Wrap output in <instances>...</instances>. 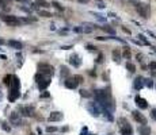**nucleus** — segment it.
<instances>
[{
	"mask_svg": "<svg viewBox=\"0 0 156 135\" xmlns=\"http://www.w3.org/2000/svg\"><path fill=\"white\" fill-rule=\"evenodd\" d=\"M60 70H61V77H68V76H69V70H68V68H67V66L62 65Z\"/></svg>",
	"mask_w": 156,
	"mask_h": 135,
	"instance_id": "22",
	"label": "nucleus"
},
{
	"mask_svg": "<svg viewBox=\"0 0 156 135\" xmlns=\"http://www.w3.org/2000/svg\"><path fill=\"white\" fill-rule=\"evenodd\" d=\"M19 112H21V115H23V116H33V107H26V105H21L19 107Z\"/></svg>",
	"mask_w": 156,
	"mask_h": 135,
	"instance_id": "11",
	"label": "nucleus"
},
{
	"mask_svg": "<svg viewBox=\"0 0 156 135\" xmlns=\"http://www.w3.org/2000/svg\"><path fill=\"white\" fill-rule=\"evenodd\" d=\"M118 127H119V132L122 135H133V128L132 124H129V122L125 118H119L118 120Z\"/></svg>",
	"mask_w": 156,
	"mask_h": 135,
	"instance_id": "1",
	"label": "nucleus"
},
{
	"mask_svg": "<svg viewBox=\"0 0 156 135\" xmlns=\"http://www.w3.org/2000/svg\"><path fill=\"white\" fill-rule=\"evenodd\" d=\"M96 16V19H98V20H106V18H103L102 15H98V14H94Z\"/></svg>",
	"mask_w": 156,
	"mask_h": 135,
	"instance_id": "35",
	"label": "nucleus"
},
{
	"mask_svg": "<svg viewBox=\"0 0 156 135\" xmlns=\"http://www.w3.org/2000/svg\"><path fill=\"white\" fill-rule=\"evenodd\" d=\"M61 49H62V50H69V49H73V46H71V45H68V46H61Z\"/></svg>",
	"mask_w": 156,
	"mask_h": 135,
	"instance_id": "36",
	"label": "nucleus"
},
{
	"mask_svg": "<svg viewBox=\"0 0 156 135\" xmlns=\"http://www.w3.org/2000/svg\"><path fill=\"white\" fill-rule=\"evenodd\" d=\"M149 69H151V70H156V62H155V61H152V62L149 63Z\"/></svg>",
	"mask_w": 156,
	"mask_h": 135,
	"instance_id": "33",
	"label": "nucleus"
},
{
	"mask_svg": "<svg viewBox=\"0 0 156 135\" xmlns=\"http://www.w3.org/2000/svg\"><path fill=\"white\" fill-rule=\"evenodd\" d=\"M80 95H81L83 97H91V96H92V95L88 91H85V89H81V91H80Z\"/></svg>",
	"mask_w": 156,
	"mask_h": 135,
	"instance_id": "26",
	"label": "nucleus"
},
{
	"mask_svg": "<svg viewBox=\"0 0 156 135\" xmlns=\"http://www.w3.org/2000/svg\"><path fill=\"white\" fill-rule=\"evenodd\" d=\"M7 43H8V46L14 47V49H16V50H21L22 47H23L22 42H19V41H14V39H11V41H8Z\"/></svg>",
	"mask_w": 156,
	"mask_h": 135,
	"instance_id": "18",
	"label": "nucleus"
},
{
	"mask_svg": "<svg viewBox=\"0 0 156 135\" xmlns=\"http://www.w3.org/2000/svg\"><path fill=\"white\" fill-rule=\"evenodd\" d=\"M98 2H100V0H98Z\"/></svg>",
	"mask_w": 156,
	"mask_h": 135,
	"instance_id": "46",
	"label": "nucleus"
},
{
	"mask_svg": "<svg viewBox=\"0 0 156 135\" xmlns=\"http://www.w3.org/2000/svg\"><path fill=\"white\" fill-rule=\"evenodd\" d=\"M52 4H53L54 7H56L57 10H60V11H62V10H64V8H62V6H60V3H57V2H53Z\"/></svg>",
	"mask_w": 156,
	"mask_h": 135,
	"instance_id": "31",
	"label": "nucleus"
},
{
	"mask_svg": "<svg viewBox=\"0 0 156 135\" xmlns=\"http://www.w3.org/2000/svg\"><path fill=\"white\" fill-rule=\"evenodd\" d=\"M11 77H12L11 74H8V76H6L4 78H3V82H4L6 85H10V82H11Z\"/></svg>",
	"mask_w": 156,
	"mask_h": 135,
	"instance_id": "28",
	"label": "nucleus"
},
{
	"mask_svg": "<svg viewBox=\"0 0 156 135\" xmlns=\"http://www.w3.org/2000/svg\"><path fill=\"white\" fill-rule=\"evenodd\" d=\"M69 63H71L72 66H75V68H79L81 65V59L79 57V54H76V53H73L71 57H69Z\"/></svg>",
	"mask_w": 156,
	"mask_h": 135,
	"instance_id": "10",
	"label": "nucleus"
},
{
	"mask_svg": "<svg viewBox=\"0 0 156 135\" xmlns=\"http://www.w3.org/2000/svg\"><path fill=\"white\" fill-rule=\"evenodd\" d=\"M125 68H126V69L129 70L130 73H134V72H136V65H134V63H132V62H126Z\"/></svg>",
	"mask_w": 156,
	"mask_h": 135,
	"instance_id": "21",
	"label": "nucleus"
},
{
	"mask_svg": "<svg viewBox=\"0 0 156 135\" xmlns=\"http://www.w3.org/2000/svg\"><path fill=\"white\" fill-rule=\"evenodd\" d=\"M10 122L12 123V126H21L22 124V119H21V114L18 112H12L10 115Z\"/></svg>",
	"mask_w": 156,
	"mask_h": 135,
	"instance_id": "9",
	"label": "nucleus"
},
{
	"mask_svg": "<svg viewBox=\"0 0 156 135\" xmlns=\"http://www.w3.org/2000/svg\"><path fill=\"white\" fill-rule=\"evenodd\" d=\"M137 58H138V61H143V59H141V58H143V54H138Z\"/></svg>",
	"mask_w": 156,
	"mask_h": 135,
	"instance_id": "40",
	"label": "nucleus"
},
{
	"mask_svg": "<svg viewBox=\"0 0 156 135\" xmlns=\"http://www.w3.org/2000/svg\"><path fill=\"white\" fill-rule=\"evenodd\" d=\"M124 57H126L128 59L130 58V51H129V49H128V47H125V51H124Z\"/></svg>",
	"mask_w": 156,
	"mask_h": 135,
	"instance_id": "30",
	"label": "nucleus"
},
{
	"mask_svg": "<svg viewBox=\"0 0 156 135\" xmlns=\"http://www.w3.org/2000/svg\"><path fill=\"white\" fill-rule=\"evenodd\" d=\"M10 86L14 89H19L21 88V82H19V78L16 76H12L11 77V82H10Z\"/></svg>",
	"mask_w": 156,
	"mask_h": 135,
	"instance_id": "16",
	"label": "nucleus"
},
{
	"mask_svg": "<svg viewBox=\"0 0 156 135\" xmlns=\"http://www.w3.org/2000/svg\"><path fill=\"white\" fill-rule=\"evenodd\" d=\"M48 119H49V122H58V120L62 119V114L60 111H54V112H50Z\"/></svg>",
	"mask_w": 156,
	"mask_h": 135,
	"instance_id": "13",
	"label": "nucleus"
},
{
	"mask_svg": "<svg viewBox=\"0 0 156 135\" xmlns=\"http://www.w3.org/2000/svg\"><path fill=\"white\" fill-rule=\"evenodd\" d=\"M136 10H137L138 15L144 19L149 18V6L145 4V3H137L136 4Z\"/></svg>",
	"mask_w": 156,
	"mask_h": 135,
	"instance_id": "3",
	"label": "nucleus"
},
{
	"mask_svg": "<svg viewBox=\"0 0 156 135\" xmlns=\"http://www.w3.org/2000/svg\"><path fill=\"white\" fill-rule=\"evenodd\" d=\"M38 70H40V73H44L46 76H53L54 73V68L52 65H49V63H38Z\"/></svg>",
	"mask_w": 156,
	"mask_h": 135,
	"instance_id": "4",
	"label": "nucleus"
},
{
	"mask_svg": "<svg viewBox=\"0 0 156 135\" xmlns=\"http://www.w3.org/2000/svg\"><path fill=\"white\" fill-rule=\"evenodd\" d=\"M0 45H4V41H3V39H0Z\"/></svg>",
	"mask_w": 156,
	"mask_h": 135,
	"instance_id": "45",
	"label": "nucleus"
},
{
	"mask_svg": "<svg viewBox=\"0 0 156 135\" xmlns=\"http://www.w3.org/2000/svg\"><path fill=\"white\" fill-rule=\"evenodd\" d=\"M96 29H98V26L94 25V23H88L85 22L83 23L81 26H77V27H73V31L75 33H84V34H91L92 31H95Z\"/></svg>",
	"mask_w": 156,
	"mask_h": 135,
	"instance_id": "2",
	"label": "nucleus"
},
{
	"mask_svg": "<svg viewBox=\"0 0 156 135\" xmlns=\"http://www.w3.org/2000/svg\"><path fill=\"white\" fill-rule=\"evenodd\" d=\"M49 96H50V93H48V92H46V93H42V95H41V97H42V99H44V97H49Z\"/></svg>",
	"mask_w": 156,
	"mask_h": 135,
	"instance_id": "39",
	"label": "nucleus"
},
{
	"mask_svg": "<svg viewBox=\"0 0 156 135\" xmlns=\"http://www.w3.org/2000/svg\"><path fill=\"white\" fill-rule=\"evenodd\" d=\"M87 49H88V50H95L96 47H95V46H92V45H87Z\"/></svg>",
	"mask_w": 156,
	"mask_h": 135,
	"instance_id": "37",
	"label": "nucleus"
},
{
	"mask_svg": "<svg viewBox=\"0 0 156 135\" xmlns=\"http://www.w3.org/2000/svg\"><path fill=\"white\" fill-rule=\"evenodd\" d=\"M111 55H113V59L118 63V62H121V51L118 50V49H115V50H113V53H111Z\"/></svg>",
	"mask_w": 156,
	"mask_h": 135,
	"instance_id": "20",
	"label": "nucleus"
},
{
	"mask_svg": "<svg viewBox=\"0 0 156 135\" xmlns=\"http://www.w3.org/2000/svg\"><path fill=\"white\" fill-rule=\"evenodd\" d=\"M40 16H44V18H50L52 14L48 12V11H40Z\"/></svg>",
	"mask_w": 156,
	"mask_h": 135,
	"instance_id": "27",
	"label": "nucleus"
},
{
	"mask_svg": "<svg viewBox=\"0 0 156 135\" xmlns=\"http://www.w3.org/2000/svg\"><path fill=\"white\" fill-rule=\"evenodd\" d=\"M77 2H79V3H87L88 0H77Z\"/></svg>",
	"mask_w": 156,
	"mask_h": 135,
	"instance_id": "43",
	"label": "nucleus"
},
{
	"mask_svg": "<svg viewBox=\"0 0 156 135\" xmlns=\"http://www.w3.org/2000/svg\"><path fill=\"white\" fill-rule=\"evenodd\" d=\"M137 38H138V39H140V41H141L143 43H144V45H148V46L151 45V43H149V42H148L147 39H145V37H144L143 34H138V35H137Z\"/></svg>",
	"mask_w": 156,
	"mask_h": 135,
	"instance_id": "25",
	"label": "nucleus"
},
{
	"mask_svg": "<svg viewBox=\"0 0 156 135\" xmlns=\"http://www.w3.org/2000/svg\"><path fill=\"white\" fill-rule=\"evenodd\" d=\"M0 124H2V128L4 131H7V132H10V131H11V127L8 126V123H7V122H2Z\"/></svg>",
	"mask_w": 156,
	"mask_h": 135,
	"instance_id": "24",
	"label": "nucleus"
},
{
	"mask_svg": "<svg viewBox=\"0 0 156 135\" xmlns=\"http://www.w3.org/2000/svg\"><path fill=\"white\" fill-rule=\"evenodd\" d=\"M56 131H57V127H53V126L46 127V132H56Z\"/></svg>",
	"mask_w": 156,
	"mask_h": 135,
	"instance_id": "29",
	"label": "nucleus"
},
{
	"mask_svg": "<svg viewBox=\"0 0 156 135\" xmlns=\"http://www.w3.org/2000/svg\"><path fill=\"white\" fill-rule=\"evenodd\" d=\"M4 4V0H0V6H3Z\"/></svg>",
	"mask_w": 156,
	"mask_h": 135,
	"instance_id": "44",
	"label": "nucleus"
},
{
	"mask_svg": "<svg viewBox=\"0 0 156 135\" xmlns=\"http://www.w3.org/2000/svg\"><path fill=\"white\" fill-rule=\"evenodd\" d=\"M143 86H144V78H143L141 76L136 77V78H134V88L137 89V91H140Z\"/></svg>",
	"mask_w": 156,
	"mask_h": 135,
	"instance_id": "17",
	"label": "nucleus"
},
{
	"mask_svg": "<svg viewBox=\"0 0 156 135\" xmlns=\"http://www.w3.org/2000/svg\"><path fill=\"white\" fill-rule=\"evenodd\" d=\"M21 96V93H19V89H14V88H11V91H10V95H8V100L12 103V101H15L16 99Z\"/></svg>",
	"mask_w": 156,
	"mask_h": 135,
	"instance_id": "14",
	"label": "nucleus"
},
{
	"mask_svg": "<svg viewBox=\"0 0 156 135\" xmlns=\"http://www.w3.org/2000/svg\"><path fill=\"white\" fill-rule=\"evenodd\" d=\"M87 109L90 111V114L92 115V116H99L100 115V107L98 103H90V104L87 105Z\"/></svg>",
	"mask_w": 156,
	"mask_h": 135,
	"instance_id": "6",
	"label": "nucleus"
},
{
	"mask_svg": "<svg viewBox=\"0 0 156 135\" xmlns=\"http://www.w3.org/2000/svg\"><path fill=\"white\" fill-rule=\"evenodd\" d=\"M138 134L140 135H149L151 134V127L147 124H143L138 127Z\"/></svg>",
	"mask_w": 156,
	"mask_h": 135,
	"instance_id": "15",
	"label": "nucleus"
},
{
	"mask_svg": "<svg viewBox=\"0 0 156 135\" xmlns=\"http://www.w3.org/2000/svg\"><path fill=\"white\" fill-rule=\"evenodd\" d=\"M102 30L105 31V33L110 34V35H114V34H115V30H114V27H113V26H110V25H103Z\"/></svg>",
	"mask_w": 156,
	"mask_h": 135,
	"instance_id": "19",
	"label": "nucleus"
},
{
	"mask_svg": "<svg viewBox=\"0 0 156 135\" xmlns=\"http://www.w3.org/2000/svg\"><path fill=\"white\" fill-rule=\"evenodd\" d=\"M144 85L148 86V88H152V86H153V81H152L151 78H144Z\"/></svg>",
	"mask_w": 156,
	"mask_h": 135,
	"instance_id": "23",
	"label": "nucleus"
},
{
	"mask_svg": "<svg viewBox=\"0 0 156 135\" xmlns=\"http://www.w3.org/2000/svg\"><path fill=\"white\" fill-rule=\"evenodd\" d=\"M136 104H137V107L140 109H147L148 108V101L145 100V99H143V97H140V96H136Z\"/></svg>",
	"mask_w": 156,
	"mask_h": 135,
	"instance_id": "12",
	"label": "nucleus"
},
{
	"mask_svg": "<svg viewBox=\"0 0 156 135\" xmlns=\"http://www.w3.org/2000/svg\"><path fill=\"white\" fill-rule=\"evenodd\" d=\"M122 30H124V33H126V34H130V30H129V29H126V27H122Z\"/></svg>",
	"mask_w": 156,
	"mask_h": 135,
	"instance_id": "38",
	"label": "nucleus"
},
{
	"mask_svg": "<svg viewBox=\"0 0 156 135\" xmlns=\"http://www.w3.org/2000/svg\"><path fill=\"white\" fill-rule=\"evenodd\" d=\"M34 6H41V7H49V4L48 3H45V2H38V3H36Z\"/></svg>",
	"mask_w": 156,
	"mask_h": 135,
	"instance_id": "32",
	"label": "nucleus"
},
{
	"mask_svg": "<svg viewBox=\"0 0 156 135\" xmlns=\"http://www.w3.org/2000/svg\"><path fill=\"white\" fill-rule=\"evenodd\" d=\"M77 84H79V82H77V80L75 78V76H73V77H68L67 80L64 81V85L67 86L68 89H75V88H77Z\"/></svg>",
	"mask_w": 156,
	"mask_h": 135,
	"instance_id": "8",
	"label": "nucleus"
},
{
	"mask_svg": "<svg viewBox=\"0 0 156 135\" xmlns=\"http://www.w3.org/2000/svg\"><path fill=\"white\" fill-rule=\"evenodd\" d=\"M151 118L153 119V120H156V109H152L151 111Z\"/></svg>",
	"mask_w": 156,
	"mask_h": 135,
	"instance_id": "34",
	"label": "nucleus"
},
{
	"mask_svg": "<svg viewBox=\"0 0 156 135\" xmlns=\"http://www.w3.org/2000/svg\"><path fill=\"white\" fill-rule=\"evenodd\" d=\"M2 20L3 22H6L7 25H10V26H16L21 23V20L16 18V16H14V15H2Z\"/></svg>",
	"mask_w": 156,
	"mask_h": 135,
	"instance_id": "5",
	"label": "nucleus"
},
{
	"mask_svg": "<svg viewBox=\"0 0 156 135\" xmlns=\"http://www.w3.org/2000/svg\"><path fill=\"white\" fill-rule=\"evenodd\" d=\"M98 7H99V8H105V4H103V3H99Z\"/></svg>",
	"mask_w": 156,
	"mask_h": 135,
	"instance_id": "41",
	"label": "nucleus"
},
{
	"mask_svg": "<svg viewBox=\"0 0 156 135\" xmlns=\"http://www.w3.org/2000/svg\"><path fill=\"white\" fill-rule=\"evenodd\" d=\"M132 116H133V119L137 123H140V124H147V118L144 116V115L140 112V111H133V112H132Z\"/></svg>",
	"mask_w": 156,
	"mask_h": 135,
	"instance_id": "7",
	"label": "nucleus"
},
{
	"mask_svg": "<svg viewBox=\"0 0 156 135\" xmlns=\"http://www.w3.org/2000/svg\"><path fill=\"white\" fill-rule=\"evenodd\" d=\"M98 62H102V54H100L99 57H98Z\"/></svg>",
	"mask_w": 156,
	"mask_h": 135,
	"instance_id": "42",
	"label": "nucleus"
}]
</instances>
